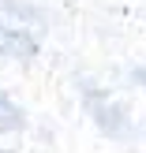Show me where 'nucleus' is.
<instances>
[{
    "mask_svg": "<svg viewBox=\"0 0 146 153\" xmlns=\"http://www.w3.org/2000/svg\"><path fill=\"white\" fill-rule=\"evenodd\" d=\"M22 127H26V112L0 90V134H15V131H22Z\"/></svg>",
    "mask_w": 146,
    "mask_h": 153,
    "instance_id": "f03ea898",
    "label": "nucleus"
},
{
    "mask_svg": "<svg viewBox=\"0 0 146 153\" xmlns=\"http://www.w3.org/2000/svg\"><path fill=\"white\" fill-rule=\"evenodd\" d=\"M135 82H142V86H146V67H139V71H135Z\"/></svg>",
    "mask_w": 146,
    "mask_h": 153,
    "instance_id": "7ed1b4c3",
    "label": "nucleus"
},
{
    "mask_svg": "<svg viewBox=\"0 0 146 153\" xmlns=\"http://www.w3.org/2000/svg\"><path fill=\"white\" fill-rule=\"evenodd\" d=\"M0 56H11V60H30L37 56V37L26 34V30H15L0 19Z\"/></svg>",
    "mask_w": 146,
    "mask_h": 153,
    "instance_id": "f257e3e1",
    "label": "nucleus"
}]
</instances>
